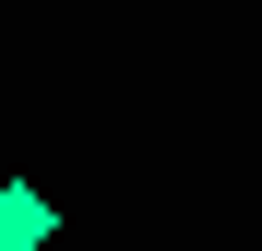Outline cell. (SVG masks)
Instances as JSON below:
<instances>
[{
    "mask_svg": "<svg viewBox=\"0 0 262 251\" xmlns=\"http://www.w3.org/2000/svg\"><path fill=\"white\" fill-rule=\"evenodd\" d=\"M48 239H60V203L36 180H0V251H48Z\"/></svg>",
    "mask_w": 262,
    "mask_h": 251,
    "instance_id": "obj_1",
    "label": "cell"
}]
</instances>
